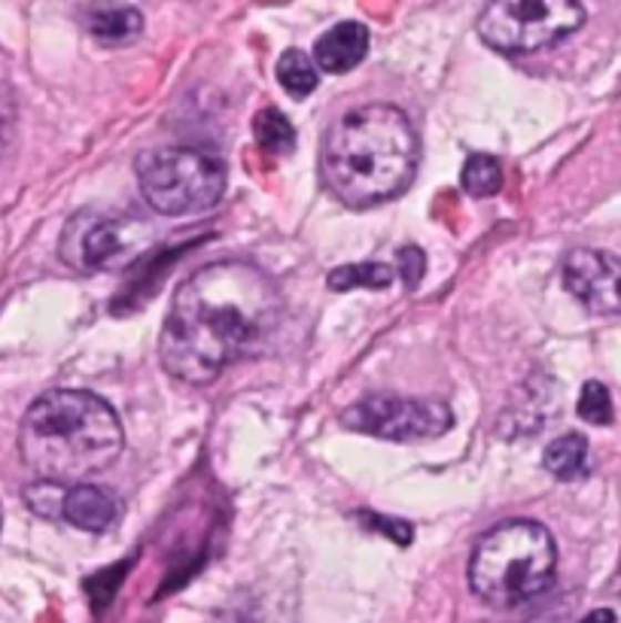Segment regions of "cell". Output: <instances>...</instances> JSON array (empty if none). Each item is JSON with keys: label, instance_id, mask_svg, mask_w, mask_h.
I'll use <instances>...</instances> for the list:
<instances>
[{"label": "cell", "instance_id": "obj_17", "mask_svg": "<svg viewBox=\"0 0 621 623\" xmlns=\"http://www.w3.org/2000/svg\"><path fill=\"white\" fill-rule=\"evenodd\" d=\"M253 137H256V143L263 150L275 155H289L296 150V129L289 125V119L281 110H275V106L256 113V119H253Z\"/></svg>", "mask_w": 621, "mask_h": 623}, {"label": "cell", "instance_id": "obj_10", "mask_svg": "<svg viewBox=\"0 0 621 623\" xmlns=\"http://www.w3.org/2000/svg\"><path fill=\"white\" fill-rule=\"evenodd\" d=\"M120 499L98 483L68 487L61 499V520L83 532H108L120 520Z\"/></svg>", "mask_w": 621, "mask_h": 623}, {"label": "cell", "instance_id": "obj_18", "mask_svg": "<svg viewBox=\"0 0 621 623\" xmlns=\"http://www.w3.org/2000/svg\"><path fill=\"white\" fill-rule=\"evenodd\" d=\"M576 411L579 417L591 426H610L615 420V408H612V396L610 389L603 387L600 380H588L582 392H579V401H576Z\"/></svg>", "mask_w": 621, "mask_h": 623}, {"label": "cell", "instance_id": "obj_21", "mask_svg": "<svg viewBox=\"0 0 621 623\" xmlns=\"http://www.w3.org/2000/svg\"><path fill=\"white\" fill-rule=\"evenodd\" d=\"M12 119H16V106H12V98L7 92V85L0 83V143L7 141V134L12 129Z\"/></svg>", "mask_w": 621, "mask_h": 623}, {"label": "cell", "instance_id": "obj_14", "mask_svg": "<svg viewBox=\"0 0 621 623\" xmlns=\"http://www.w3.org/2000/svg\"><path fill=\"white\" fill-rule=\"evenodd\" d=\"M277 83L287 94H293L296 101L308 98L317 85H320V71L310 59L308 52L302 49H287L281 59H277Z\"/></svg>", "mask_w": 621, "mask_h": 623}, {"label": "cell", "instance_id": "obj_9", "mask_svg": "<svg viewBox=\"0 0 621 623\" xmlns=\"http://www.w3.org/2000/svg\"><path fill=\"white\" fill-rule=\"evenodd\" d=\"M563 286L579 305L598 317H621V256L579 247L563 259Z\"/></svg>", "mask_w": 621, "mask_h": 623}, {"label": "cell", "instance_id": "obj_13", "mask_svg": "<svg viewBox=\"0 0 621 623\" xmlns=\"http://www.w3.org/2000/svg\"><path fill=\"white\" fill-rule=\"evenodd\" d=\"M89 31L108 43H125L144 31V16L134 7H95L89 12Z\"/></svg>", "mask_w": 621, "mask_h": 623}, {"label": "cell", "instance_id": "obj_12", "mask_svg": "<svg viewBox=\"0 0 621 623\" xmlns=\"http://www.w3.org/2000/svg\"><path fill=\"white\" fill-rule=\"evenodd\" d=\"M542 466L558 481H573L588 469V438L579 432H567V436L554 438L546 453H542Z\"/></svg>", "mask_w": 621, "mask_h": 623}, {"label": "cell", "instance_id": "obj_20", "mask_svg": "<svg viewBox=\"0 0 621 623\" xmlns=\"http://www.w3.org/2000/svg\"><path fill=\"white\" fill-rule=\"evenodd\" d=\"M396 262H399V274L406 280L408 289H418L420 277H424V268H427V259L418 247H403L396 253Z\"/></svg>", "mask_w": 621, "mask_h": 623}, {"label": "cell", "instance_id": "obj_15", "mask_svg": "<svg viewBox=\"0 0 621 623\" xmlns=\"http://www.w3.org/2000/svg\"><path fill=\"white\" fill-rule=\"evenodd\" d=\"M396 277L394 265H384V262H363V265H342L335 268L326 283L335 293H350V289H384L390 286Z\"/></svg>", "mask_w": 621, "mask_h": 623}, {"label": "cell", "instance_id": "obj_22", "mask_svg": "<svg viewBox=\"0 0 621 623\" xmlns=\"http://www.w3.org/2000/svg\"><path fill=\"white\" fill-rule=\"evenodd\" d=\"M615 621H619V617H615L612 609H594V612H588L579 623H615Z\"/></svg>", "mask_w": 621, "mask_h": 623}, {"label": "cell", "instance_id": "obj_19", "mask_svg": "<svg viewBox=\"0 0 621 623\" xmlns=\"http://www.w3.org/2000/svg\"><path fill=\"white\" fill-rule=\"evenodd\" d=\"M64 490H68V487L40 481L24 493V502L34 508L40 518H61V499H64Z\"/></svg>", "mask_w": 621, "mask_h": 623}, {"label": "cell", "instance_id": "obj_11", "mask_svg": "<svg viewBox=\"0 0 621 623\" xmlns=\"http://www.w3.org/2000/svg\"><path fill=\"white\" fill-rule=\"evenodd\" d=\"M366 52H369V28L347 19V22L333 24L314 43V64L317 71L338 76V73L354 71L359 61L366 59Z\"/></svg>", "mask_w": 621, "mask_h": 623}, {"label": "cell", "instance_id": "obj_7", "mask_svg": "<svg viewBox=\"0 0 621 623\" xmlns=\"http://www.w3.org/2000/svg\"><path fill=\"white\" fill-rule=\"evenodd\" d=\"M153 244V228L129 213L83 211L61 232V259L77 270H110L129 265Z\"/></svg>", "mask_w": 621, "mask_h": 623}, {"label": "cell", "instance_id": "obj_4", "mask_svg": "<svg viewBox=\"0 0 621 623\" xmlns=\"http://www.w3.org/2000/svg\"><path fill=\"white\" fill-rule=\"evenodd\" d=\"M558 575V544L537 520H506L485 532L469 556V588L493 609L542 596Z\"/></svg>", "mask_w": 621, "mask_h": 623}, {"label": "cell", "instance_id": "obj_2", "mask_svg": "<svg viewBox=\"0 0 621 623\" xmlns=\"http://www.w3.org/2000/svg\"><path fill=\"white\" fill-rule=\"evenodd\" d=\"M418 165V131L394 104L357 106L323 137V183L350 211H369L403 195Z\"/></svg>", "mask_w": 621, "mask_h": 623}, {"label": "cell", "instance_id": "obj_16", "mask_svg": "<svg viewBox=\"0 0 621 623\" xmlns=\"http://www.w3.org/2000/svg\"><path fill=\"white\" fill-rule=\"evenodd\" d=\"M460 186L472 198H493L502 188V167L500 162L488 153H472L464 162Z\"/></svg>", "mask_w": 621, "mask_h": 623}, {"label": "cell", "instance_id": "obj_3", "mask_svg": "<svg viewBox=\"0 0 621 623\" xmlns=\"http://www.w3.org/2000/svg\"><path fill=\"white\" fill-rule=\"evenodd\" d=\"M125 432L116 411L89 389H49L19 426V453L40 481L77 487L122 457Z\"/></svg>", "mask_w": 621, "mask_h": 623}, {"label": "cell", "instance_id": "obj_6", "mask_svg": "<svg viewBox=\"0 0 621 623\" xmlns=\"http://www.w3.org/2000/svg\"><path fill=\"white\" fill-rule=\"evenodd\" d=\"M586 24L573 0H497L478 16V37L502 55H530L561 43Z\"/></svg>", "mask_w": 621, "mask_h": 623}, {"label": "cell", "instance_id": "obj_8", "mask_svg": "<svg viewBox=\"0 0 621 623\" xmlns=\"http://www.w3.org/2000/svg\"><path fill=\"white\" fill-rule=\"evenodd\" d=\"M342 426L381 441L408 445V441H430L445 436L455 426V413L439 399L369 396L342 413Z\"/></svg>", "mask_w": 621, "mask_h": 623}, {"label": "cell", "instance_id": "obj_1", "mask_svg": "<svg viewBox=\"0 0 621 623\" xmlns=\"http://www.w3.org/2000/svg\"><path fill=\"white\" fill-rule=\"evenodd\" d=\"M281 323L284 298L268 274L251 262H211L177 286L159 359L171 377L207 387L228 365L263 354Z\"/></svg>", "mask_w": 621, "mask_h": 623}, {"label": "cell", "instance_id": "obj_5", "mask_svg": "<svg viewBox=\"0 0 621 623\" xmlns=\"http://www.w3.org/2000/svg\"><path fill=\"white\" fill-rule=\"evenodd\" d=\"M141 195L162 216H195L220 204L226 192V162L211 150L195 146H159L138 162Z\"/></svg>", "mask_w": 621, "mask_h": 623}]
</instances>
